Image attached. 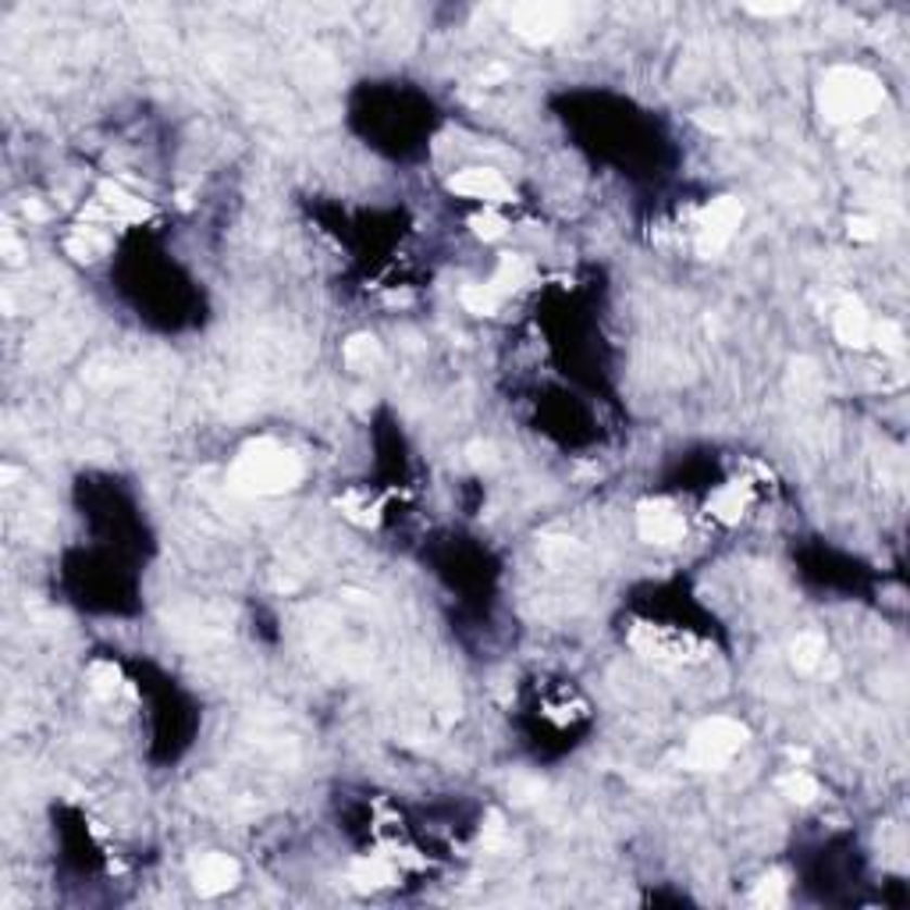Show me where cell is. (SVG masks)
Here are the masks:
<instances>
[{
	"instance_id": "6da1fadb",
	"label": "cell",
	"mask_w": 910,
	"mask_h": 910,
	"mask_svg": "<svg viewBox=\"0 0 910 910\" xmlns=\"http://www.w3.org/2000/svg\"><path fill=\"white\" fill-rule=\"evenodd\" d=\"M882 104V86L857 68H836L822 82V111L832 121H861Z\"/></svg>"
},
{
	"instance_id": "7a4b0ae2",
	"label": "cell",
	"mask_w": 910,
	"mask_h": 910,
	"mask_svg": "<svg viewBox=\"0 0 910 910\" xmlns=\"http://www.w3.org/2000/svg\"><path fill=\"white\" fill-rule=\"evenodd\" d=\"M235 480L242 491L274 495L299 480V463H296V456L285 452V448L264 441V445L249 448V452L235 463Z\"/></svg>"
},
{
	"instance_id": "3957f363",
	"label": "cell",
	"mask_w": 910,
	"mask_h": 910,
	"mask_svg": "<svg viewBox=\"0 0 910 910\" xmlns=\"http://www.w3.org/2000/svg\"><path fill=\"white\" fill-rule=\"evenodd\" d=\"M743 743V726L733 719H712L690 736L687 758L694 768H719L726 765Z\"/></svg>"
},
{
	"instance_id": "277c9868",
	"label": "cell",
	"mask_w": 910,
	"mask_h": 910,
	"mask_svg": "<svg viewBox=\"0 0 910 910\" xmlns=\"http://www.w3.org/2000/svg\"><path fill=\"white\" fill-rule=\"evenodd\" d=\"M452 192H459V196H466L473 203H484V207L491 210L495 203L509 200V182L491 168H466L452 178Z\"/></svg>"
},
{
	"instance_id": "5b68a950",
	"label": "cell",
	"mask_w": 910,
	"mask_h": 910,
	"mask_svg": "<svg viewBox=\"0 0 910 910\" xmlns=\"http://www.w3.org/2000/svg\"><path fill=\"white\" fill-rule=\"evenodd\" d=\"M683 530H687L683 516L665 502L648 505L644 512H640V534H644L651 544H672L683 537Z\"/></svg>"
},
{
	"instance_id": "8992f818",
	"label": "cell",
	"mask_w": 910,
	"mask_h": 910,
	"mask_svg": "<svg viewBox=\"0 0 910 910\" xmlns=\"http://www.w3.org/2000/svg\"><path fill=\"white\" fill-rule=\"evenodd\" d=\"M235 879H239V868H235V861H228L225 854L203 857L200 868H196V889L207 893V896H217V893L232 889Z\"/></svg>"
},
{
	"instance_id": "52a82bcc",
	"label": "cell",
	"mask_w": 910,
	"mask_h": 910,
	"mask_svg": "<svg viewBox=\"0 0 910 910\" xmlns=\"http://www.w3.org/2000/svg\"><path fill=\"white\" fill-rule=\"evenodd\" d=\"M871 331H875V324H871L861 306H843L836 313V335L847 345H864L871 338Z\"/></svg>"
},
{
	"instance_id": "ba28073f",
	"label": "cell",
	"mask_w": 910,
	"mask_h": 910,
	"mask_svg": "<svg viewBox=\"0 0 910 910\" xmlns=\"http://www.w3.org/2000/svg\"><path fill=\"white\" fill-rule=\"evenodd\" d=\"M377 360V349L370 345L367 338H356L353 342V349H349V363L353 367H367V363H374Z\"/></svg>"
},
{
	"instance_id": "9c48e42d",
	"label": "cell",
	"mask_w": 910,
	"mask_h": 910,
	"mask_svg": "<svg viewBox=\"0 0 910 910\" xmlns=\"http://www.w3.org/2000/svg\"><path fill=\"white\" fill-rule=\"evenodd\" d=\"M758 900H761V903H783V882H776V879L768 882V879H765L761 889H758Z\"/></svg>"
}]
</instances>
